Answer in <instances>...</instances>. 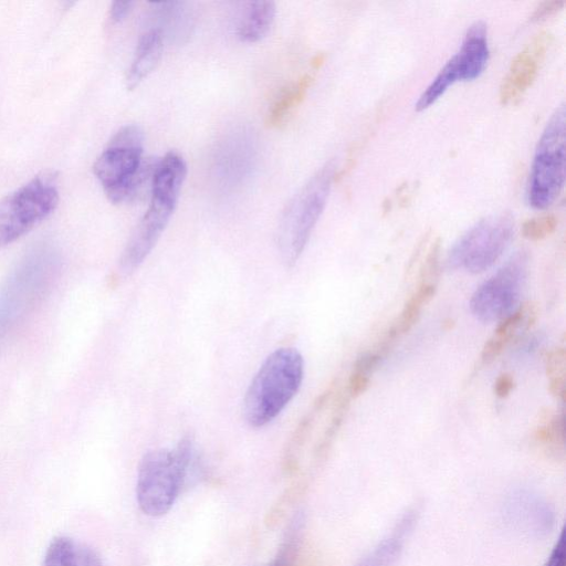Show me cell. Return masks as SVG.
<instances>
[{"label": "cell", "instance_id": "6da1fadb", "mask_svg": "<svg viewBox=\"0 0 566 566\" xmlns=\"http://www.w3.org/2000/svg\"><path fill=\"white\" fill-rule=\"evenodd\" d=\"M303 375L304 360L297 349L282 347L270 354L245 392V421L253 428L272 421L296 395Z\"/></svg>", "mask_w": 566, "mask_h": 566}, {"label": "cell", "instance_id": "7a4b0ae2", "mask_svg": "<svg viewBox=\"0 0 566 566\" xmlns=\"http://www.w3.org/2000/svg\"><path fill=\"white\" fill-rule=\"evenodd\" d=\"M191 460L192 442L188 437L172 450H151L142 458L136 499L144 514L158 517L171 509L186 482Z\"/></svg>", "mask_w": 566, "mask_h": 566}, {"label": "cell", "instance_id": "3957f363", "mask_svg": "<svg viewBox=\"0 0 566 566\" xmlns=\"http://www.w3.org/2000/svg\"><path fill=\"white\" fill-rule=\"evenodd\" d=\"M143 130L136 125L120 128L94 163L93 171L113 203L130 201L151 177L154 165L143 160Z\"/></svg>", "mask_w": 566, "mask_h": 566}, {"label": "cell", "instance_id": "277c9868", "mask_svg": "<svg viewBox=\"0 0 566 566\" xmlns=\"http://www.w3.org/2000/svg\"><path fill=\"white\" fill-rule=\"evenodd\" d=\"M335 178L333 161L325 164L289 201L279 221L277 249L283 263L293 266L304 251L325 206Z\"/></svg>", "mask_w": 566, "mask_h": 566}, {"label": "cell", "instance_id": "5b68a950", "mask_svg": "<svg viewBox=\"0 0 566 566\" xmlns=\"http://www.w3.org/2000/svg\"><path fill=\"white\" fill-rule=\"evenodd\" d=\"M565 106L559 105L537 142L528 180L527 197L535 209L549 207L565 181Z\"/></svg>", "mask_w": 566, "mask_h": 566}, {"label": "cell", "instance_id": "8992f818", "mask_svg": "<svg viewBox=\"0 0 566 566\" xmlns=\"http://www.w3.org/2000/svg\"><path fill=\"white\" fill-rule=\"evenodd\" d=\"M59 190L53 176H36L0 200V248L17 241L56 208Z\"/></svg>", "mask_w": 566, "mask_h": 566}, {"label": "cell", "instance_id": "52a82bcc", "mask_svg": "<svg viewBox=\"0 0 566 566\" xmlns=\"http://www.w3.org/2000/svg\"><path fill=\"white\" fill-rule=\"evenodd\" d=\"M514 218L509 212L488 216L467 230L449 251V269L476 274L490 269L510 245Z\"/></svg>", "mask_w": 566, "mask_h": 566}, {"label": "cell", "instance_id": "ba28073f", "mask_svg": "<svg viewBox=\"0 0 566 566\" xmlns=\"http://www.w3.org/2000/svg\"><path fill=\"white\" fill-rule=\"evenodd\" d=\"M55 268V255L38 248L17 266L0 290V342L38 297Z\"/></svg>", "mask_w": 566, "mask_h": 566}, {"label": "cell", "instance_id": "9c48e42d", "mask_svg": "<svg viewBox=\"0 0 566 566\" xmlns=\"http://www.w3.org/2000/svg\"><path fill=\"white\" fill-rule=\"evenodd\" d=\"M528 271V255L514 254L497 272L472 294L470 311L483 323L502 319L518 305Z\"/></svg>", "mask_w": 566, "mask_h": 566}, {"label": "cell", "instance_id": "30bf717a", "mask_svg": "<svg viewBox=\"0 0 566 566\" xmlns=\"http://www.w3.org/2000/svg\"><path fill=\"white\" fill-rule=\"evenodd\" d=\"M177 202L151 197L150 205L133 231L119 261L127 275L145 261L168 224Z\"/></svg>", "mask_w": 566, "mask_h": 566}, {"label": "cell", "instance_id": "8fae6325", "mask_svg": "<svg viewBox=\"0 0 566 566\" xmlns=\"http://www.w3.org/2000/svg\"><path fill=\"white\" fill-rule=\"evenodd\" d=\"M553 34L547 30L538 31L513 57L499 91L503 105L516 103L535 81L543 63Z\"/></svg>", "mask_w": 566, "mask_h": 566}, {"label": "cell", "instance_id": "7c38bea8", "mask_svg": "<svg viewBox=\"0 0 566 566\" xmlns=\"http://www.w3.org/2000/svg\"><path fill=\"white\" fill-rule=\"evenodd\" d=\"M538 315V304L534 301H527L500 319L493 335L483 345L481 350L482 363L488 365L494 361L511 342L535 324Z\"/></svg>", "mask_w": 566, "mask_h": 566}, {"label": "cell", "instance_id": "4fadbf2b", "mask_svg": "<svg viewBox=\"0 0 566 566\" xmlns=\"http://www.w3.org/2000/svg\"><path fill=\"white\" fill-rule=\"evenodd\" d=\"M489 53L486 24L479 20L468 28L461 48L447 63L455 81L473 80L485 69Z\"/></svg>", "mask_w": 566, "mask_h": 566}, {"label": "cell", "instance_id": "5bb4252c", "mask_svg": "<svg viewBox=\"0 0 566 566\" xmlns=\"http://www.w3.org/2000/svg\"><path fill=\"white\" fill-rule=\"evenodd\" d=\"M253 139L244 130L230 135L218 151L216 172L223 185L233 186L249 171L253 159Z\"/></svg>", "mask_w": 566, "mask_h": 566}, {"label": "cell", "instance_id": "9a60e30c", "mask_svg": "<svg viewBox=\"0 0 566 566\" xmlns=\"http://www.w3.org/2000/svg\"><path fill=\"white\" fill-rule=\"evenodd\" d=\"M187 175V165L176 151H169L154 166L151 197L177 202Z\"/></svg>", "mask_w": 566, "mask_h": 566}, {"label": "cell", "instance_id": "2e32d148", "mask_svg": "<svg viewBox=\"0 0 566 566\" xmlns=\"http://www.w3.org/2000/svg\"><path fill=\"white\" fill-rule=\"evenodd\" d=\"M164 35L157 28L149 29L139 39L126 75V86L133 90L157 66L163 54Z\"/></svg>", "mask_w": 566, "mask_h": 566}, {"label": "cell", "instance_id": "e0dca14e", "mask_svg": "<svg viewBox=\"0 0 566 566\" xmlns=\"http://www.w3.org/2000/svg\"><path fill=\"white\" fill-rule=\"evenodd\" d=\"M417 510H409L399 520L391 533L367 556L361 558L356 566H394L402 552L406 537L417 521Z\"/></svg>", "mask_w": 566, "mask_h": 566}, {"label": "cell", "instance_id": "ac0fdd59", "mask_svg": "<svg viewBox=\"0 0 566 566\" xmlns=\"http://www.w3.org/2000/svg\"><path fill=\"white\" fill-rule=\"evenodd\" d=\"M42 566H102V562L88 546L66 536H57L49 544Z\"/></svg>", "mask_w": 566, "mask_h": 566}, {"label": "cell", "instance_id": "d6986e66", "mask_svg": "<svg viewBox=\"0 0 566 566\" xmlns=\"http://www.w3.org/2000/svg\"><path fill=\"white\" fill-rule=\"evenodd\" d=\"M314 77L306 73L296 81L285 85L277 93L269 107L265 123L269 127H279L286 117L297 107L305 98Z\"/></svg>", "mask_w": 566, "mask_h": 566}, {"label": "cell", "instance_id": "ffe728a7", "mask_svg": "<svg viewBox=\"0 0 566 566\" xmlns=\"http://www.w3.org/2000/svg\"><path fill=\"white\" fill-rule=\"evenodd\" d=\"M275 11L273 1L250 2L238 24L239 39L253 43L264 38L273 24Z\"/></svg>", "mask_w": 566, "mask_h": 566}, {"label": "cell", "instance_id": "44dd1931", "mask_svg": "<svg viewBox=\"0 0 566 566\" xmlns=\"http://www.w3.org/2000/svg\"><path fill=\"white\" fill-rule=\"evenodd\" d=\"M437 283L418 282L416 290L406 301L402 311L392 324L399 335L408 333L419 321L423 307L433 298Z\"/></svg>", "mask_w": 566, "mask_h": 566}, {"label": "cell", "instance_id": "7402d4cb", "mask_svg": "<svg viewBox=\"0 0 566 566\" xmlns=\"http://www.w3.org/2000/svg\"><path fill=\"white\" fill-rule=\"evenodd\" d=\"M303 525L304 523L300 520L290 522L274 558L264 566H296Z\"/></svg>", "mask_w": 566, "mask_h": 566}, {"label": "cell", "instance_id": "603a6c76", "mask_svg": "<svg viewBox=\"0 0 566 566\" xmlns=\"http://www.w3.org/2000/svg\"><path fill=\"white\" fill-rule=\"evenodd\" d=\"M545 368L551 395L564 402L566 399V352L563 347H556L547 354Z\"/></svg>", "mask_w": 566, "mask_h": 566}, {"label": "cell", "instance_id": "cb8c5ba5", "mask_svg": "<svg viewBox=\"0 0 566 566\" xmlns=\"http://www.w3.org/2000/svg\"><path fill=\"white\" fill-rule=\"evenodd\" d=\"M304 489L303 481H295L276 497L263 518L266 528L273 530L284 520L291 506L302 496Z\"/></svg>", "mask_w": 566, "mask_h": 566}, {"label": "cell", "instance_id": "d4e9b609", "mask_svg": "<svg viewBox=\"0 0 566 566\" xmlns=\"http://www.w3.org/2000/svg\"><path fill=\"white\" fill-rule=\"evenodd\" d=\"M565 416L564 412L544 411L539 418L538 427L535 431L537 440L545 443L564 444L565 438Z\"/></svg>", "mask_w": 566, "mask_h": 566}, {"label": "cell", "instance_id": "484cf974", "mask_svg": "<svg viewBox=\"0 0 566 566\" xmlns=\"http://www.w3.org/2000/svg\"><path fill=\"white\" fill-rule=\"evenodd\" d=\"M557 222V218L551 213L527 219L522 224V234L532 241L543 240L555 231Z\"/></svg>", "mask_w": 566, "mask_h": 566}, {"label": "cell", "instance_id": "4316f807", "mask_svg": "<svg viewBox=\"0 0 566 566\" xmlns=\"http://www.w3.org/2000/svg\"><path fill=\"white\" fill-rule=\"evenodd\" d=\"M384 356L376 349L364 353L354 363L353 371L370 377Z\"/></svg>", "mask_w": 566, "mask_h": 566}, {"label": "cell", "instance_id": "83f0119b", "mask_svg": "<svg viewBox=\"0 0 566 566\" xmlns=\"http://www.w3.org/2000/svg\"><path fill=\"white\" fill-rule=\"evenodd\" d=\"M565 0H545L539 2L531 14L532 21H538L545 19L559 10L565 6Z\"/></svg>", "mask_w": 566, "mask_h": 566}, {"label": "cell", "instance_id": "f1b7e54d", "mask_svg": "<svg viewBox=\"0 0 566 566\" xmlns=\"http://www.w3.org/2000/svg\"><path fill=\"white\" fill-rule=\"evenodd\" d=\"M369 376L352 371L347 385V395L350 398L359 397L367 390V388L369 387Z\"/></svg>", "mask_w": 566, "mask_h": 566}, {"label": "cell", "instance_id": "f546056e", "mask_svg": "<svg viewBox=\"0 0 566 566\" xmlns=\"http://www.w3.org/2000/svg\"><path fill=\"white\" fill-rule=\"evenodd\" d=\"M515 380L512 374L503 373L497 376L494 381V394L496 397L503 399L506 398L514 389Z\"/></svg>", "mask_w": 566, "mask_h": 566}, {"label": "cell", "instance_id": "4dcf8cb0", "mask_svg": "<svg viewBox=\"0 0 566 566\" xmlns=\"http://www.w3.org/2000/svg\"><path fill=\"white\" fill-rule=\"evenodd\" d=\"M565 538L564 532H562L555 547L553 548L544 566H565Z\"/></svg>", "mask_w": 566, "mask_h": 566}, {"label": "cell", "instance_id": "1f68e13d", "mask_svg": "<svg viewBox=\"0 0 566 566\" xmlns=\"http://www.w3.org/2000/svg\"><path fill=\"white\" fill-rule=\"evenodd\" d=\"M134 2L114 1L109 9V20L113 24L122 22L130 12Z\"/></svg>", "mask_w": 566, "mask_h": 566}, {"label": "cell", "instance_id": "d6a6232c", "mask_svg": "<svg viewBox=\"0 0 566 566\" xmlns=\"http://www.w3.org/2000/svg\"><path fill=\"white\" fill-rule=\"evenodd\" d=\"M323 62H324V54L319 53L313 57L312 65L314 69H317L323 64Z\"/></svg>", "mask_w": 566, "mask_h": 566}, {"label": "cell", "instance_id": "836d02e7", "mask_svg": "<svg viewBox=\"0 0 566 566\" xmlns=\"http://www.w3.org/2000/svg\"><path fill=\"white\" fill-rule=\"evenodd\" d=\"M302 566H305V565H302Z\"/></svg>", "mask_w": 566, "mask_h": 566}]
</instances>
